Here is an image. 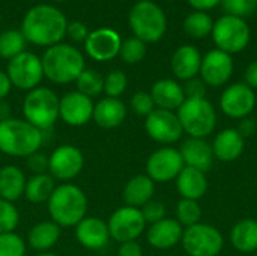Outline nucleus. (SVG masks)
<instances>
[{"label":"nucleus","instance_id":"obj_1","mask_svg":"<svg viewBox=\"0 0 257 256\" xmlns=\"http://www.w3.org/2000/svg\"><path fill=\"white\" fill-rule=\"evenodd\" d=\"M66 18L54 6H33L24 17L21 33L26 41L39 47H53L66 35Z\"/></svg>","mask_w":257,"mask_h":256},{"label":"nucleus","instance_id":"obj_2","mask_svg":"<svg viewBox=\"0 0 257 256\" xmlns=\"http://www.w3.org/2000/svg\"><path fill=\"white\" fill-rule=\"evenodd\" d=\"M48 214L60 228L77 226L87 213V198L75 184H60L48 199Z\"/></svg>","mask_w":257,"mask_h":256},{"label":"nucleus","instance_id":"obj_3","mask_svg":"<svg viewBox=\"0 0 257 256\" xmlns=\"http://www.w3.org/2000/svg\"><path fill=\"white\" fill-rule=\"evenodd\" d=\"M44 133L24 119L0 122V152L9 157H29L39 151Z\"/></svg>","mask_w":257,"mask_h":256},{"label":"nucleus","instance_id":"obj_4","mask_svg":"<svg viewBox=\"0 0 257 256\" xmlns=\"http://www.w3.org/2000/svg\"><path fill=\"white\" fill-rule=\"evenodd\" d=\"M44 75L57 84H68L78 78V75L86 69L83 54L72 45L56 44L48 47L42 59Z\"/></svg>","mask_w":257,"mask_h":256},{"label":"nucleus","instance_id":"obj_5","mask_svg":"<svg viewBox=\"0 0 257 256\" xmlns=\"http://www.w3.org/2000/svg\"><path fill=\"white\" fill-rule=\"evenodd\" d=\"M130 27L143 42L160 41L167 29L164 11L151 0L137 2L130 11Z\"/></svg>","mask_w":257,"mask_h":256},{"label":"nucleus","instance_id":"obj_6","mask_svg":"<svg viewBox=\"0 0 257 256\" xmlns=\"http://www.w3.org/2000/svg\"><path fill=\"white\" fill-rule=\"evenodd\" d=\"M24 121L41 130H50L59 119V97L48 88H35L29 91L23 103Z\"/></svg>","mask_w":257,"mask_h":256},{"label":"nucleus","instance_id":"obj_7","mask_svg":"<svg viewBox=\"0 0 257 256\" xmlns=\"http://www.w3.org/2000/svg\"><path fill=\"white\" fill-rule=\"evenodd\" d=\"M176 115L184 133L194 139H206L217 125V112L206 98H185Z\"/></svg>","mask_w":257,"mask_h":256},{"label":"nucleus","instance_id":"obj_8","mask_svg":"<svg viewBox=\"0 0 257 256\" xmlns=\"http://www.w3.org/2000/svg\"><path fill=\"white\" fill-rule=\"evenodd\" d=\"M212 38L218 50L227 54L239 53L250 42V26L244 18L223 15L214 23Z\"/></svg>","mask_w":257,"mask_h":256},{"label":"nucleus","instance_id":"obj_9","mask_svg":"<svg viewBox=\"0 0 257 256\" xmlns=\"http://www.w3.org/2000/svg\"><path fill=\"white\" fill-rule=\"evenodd\" d=\"M181 243L190 256H217L224 247L223 234L215 226L202 222L185 228Z\"/></svg>","mask_w":257,"mask_h":256},{"label":"nucleus","instance_id":"obj_10","mask_svg":"<svg viewBox=\"0 0 257 256\" xmlns=\"http://www.w3.org/2000/svg\"><path fill=\"white\" fill-rule=\"evenodd\" d=\"M6 74L12 86L21 91H32L38 88L44 77L42 62L36 54L30 51H23L21 54L9 60Z\"/></svg>","mask_w":257,"mask_h":256},{"label":"nucleus","instance_id":"obj_11","mask_svg":"<svg viewBox=\"0 0 257 256\" xmlns=\"http://www.w3.org/2000/svg\"><path fill=\"white\" fill-rule=\"evenodd\" d=\"M146 225L142 210L128 205L117 208L107 222L110 238L117 243L136 241L146 229Z\"/></svg>","mask_w":257,"mask_h":256},{"label":"nucleus","instance_id":"obj_12","mask_svg":"<svg viewBox=\"0 0 257 256\" xmlns=\"http://www.w3.org/2000/svg\"><path fill=\"white\" fill-rule=\"evenodd\" d=\"M185 167L179 149L164 146L152 152L146 161V175L154 183H169L178 178Z\"/></svg>","mask_w":257,"mask_h":256},{"label":"nucleus","instance_id":"obj_13","mask_svg":"<svg viewBox=\"0 0 257 256\" xmlns=\"http://www.w3.org/2000/svg\"><path fill=\"white\" fill-rule=\"evenodd\" d=\"M145 130L152 140L163 145H172L184 134L178 115L163 109H155L149 116H146Z\"/></svg>","mask_w":257,"mask_h":256},{"label":"nucleus","instance_id":"obj_14","mask_svg":"<svg viewBox=\"0 0 257 256\" xmlns=\"http://www.w3.org/2000/svg\"><path fill=\"white\" fill-rule=\"evenodd\" d=\"M84 167L83 152L72 145L57 146L48 158V172L54 180L71 181Z\"/></svg>","mask_w":257,"mask_h":256},{"label":"nucleus","instance_id":"obj_15","mask_svg":"<svg viewBox=\"0 0 257 256\" xmlns=\"http://www.w3.org/2000/svg\"><path fill=\"white\" fill-rule=\"evenodd\" d=\"M256 107V94L245 83H235L226 88L220 98V109L232 119H244Z\"/></svg>","mask_w":257,"mask_h":256},{"label":"nucleus","instance_id":"obj_16","mask_svg":"<svg viewBox=\"0 0 257 256\" xmlns=\"http://www.w3.org/2000/svg\"><path fill=\"white\" fill-rule=\"evenodd\" d=\"M200 78L206 86L218 88L226 84L233 74V59L230 54L215 48L202 57Z\"/></svg>","mask_w":257,"mask_h":256},{"label":"nucleus","instance_id":"obj_17","mask_svg":"<svg viewBox=\"0 0 257 256\" xmlns=\"http://www.w3.org/2000/svg\"><path fill=\"white\" fill-rule=\"evenodd\" d=\"M93 107L92 98L78 91L68 92L59 100V118L71 127H81L93 118Z\"/></svg>","mask_w":257,"mask_h":256},{"label":"nucleus","instance_id":"obj_18","mask_svg":"<svg viewBox=\"0 0 257 256\" xmlns=\"http://www.w3.org/2000/svg\"><path fill=\"white\" fill-rule=\"evenodd\" d=\"M120 36L116 30L101 27L90 32L84 41L86 53L96 62H107L114 59L120 51Z\"/></svg>","mask_w":257,"mask_h":256},{"label":"nucleus","instance_id":"obj_19","mask_svg":"<svg viewBox=\"0 0 257 256\" xmlns=\"http://www.w3.org/2000/svg\"><path fill=\"white\" fill-rule=\"evenodd\" d=\"M75 238L86 249H102L110 240L107 222L99 217H84L75 226Z\"/></svg>","mask_w":257,"mask_h":256},{"label":"nucleus","instance_id":"obj_20","mask_svg":"<svg viewBox=\"0 0 257 256\" xmlns=\"http://www.w3.org/2000/svg\"><path fill=\"white\" fill-rule=\"evenodd\" d=\"M184 235V226L176 219H163L149 226L146 238L148 243L160 250L172 249L181 243Z\"/></svg>","mask_w":257,"mask_h":256},{"label":"nucleus","instance_id":"obj_21","mask_svg":"<svg viewBox=\"0 0 257 256\" xmlns=\"http://www.w3.org/2000/svg\"><path fill=\"white\" fill-rule=\"evenodd\" d=\"M179 152L182 155L185 166L202 170L205 174L212 167L215 160L212 146L205 139H194V137L187 139L181 145Z\"/></svg>","mask_w":257,"mask_h":256},{"label":"nucleus","instance_id":"obj_22","mask_svg":"<svg viewBox=\"0 0 257 256\" xmlns=\"http://www.w3.org/2000/svg\"><path fill=\"white\" fill-rule=\"evenodd\" d=\"M211 146L217 160L223 163H232L242 155L245 148V139L236 128H226L215 136Z\"/></svg>","mask_w":257,"mask_h":256},{"label":"nucleus","instance_id":"obj_23","mask_svg":"<svg viewBox=\"0 0 257 256\" xmlns=\"http://www.w3.org/2000/svg\"><path fill=\"white\" fill-rule=\"evenodd\" d=\"M151 97L158 109L170 110V112L178 110L185 101L184 88L178 81L170 78H163L155 81L151 89Z\"/></svg>","mask_w":257,"mask_h":256},{"label":"nucleus","instance_id":"obj_24","mask_svg":"<svg viewBox=\"0 0 257 256\" xmlns=\"http://www.w3.org/2000/svg\"><path fill=\"white\" fill-rule=\"evenodd\" d=\"M126 118V106L119 98H101L93 107V121L101 128H117Z\"/></svg>","mask_w":257,"mask_h":256},{"label":"nucleus","instance_id":"obj_25","mask_svg":"<svg viewBox=\"0 0 257 256\" xmlns=\"http://www.w3.org/2000/svg\"><path fill=\"white\" fill-rule=\"evenodd\" d=\"M202 54L193 45L179 47L172 57V71L179 80H191L200 72Z\"/></svg>","mask_w":257,"mask_h":256},{"label":"nucleus","instance_id":"obj_26","mask_svg":"<svg viewBox=\"0 0 257 256\" xmlns=\"http://www.w3.org/2000/svg\"><path fill=\"white\" fill-rule=\"evenodd\" d=\"M176 189L182 199L200 201L208 192L206 174L185 166L176 178Z\"/></svg>","mask_w":257,"mask_h":256},{"label":"nucleus","instance_id":"obj_27","mask_svg":"<svg viewBox=\"0 0 257 256\" xmlns=\"http://www.w3.org/2000/svg\"><path fill=\"white\" fill-rule=\"evenodd\" d=\"M155 193V183L148 175L133 177L123 187V201L128 207L142 208L152 201Z\"/></svg>","mask_w":257,"mask_h":256},{"label":"nucleus","instance_id":"obj_28","mask_svg":"<svg viewBox=\"0 0 257 256\" xmlns=\"http://www.w3.org/2000/svg\"><path fill=\"white\" fill-rule=\"evenodd\" d=\"M26 183L27 178L18 166H3L0 169V198L14 204L24 195Z\"/></svg>","mask_w":257,"mask_h":256},{"label":"nucleus","instance_id":"obj_29","mask_svg":"<svg viewBox=\"0 0 257 256\" xmlns=\"http://www.w3.org/2000/svg\"><path fill=\"white\" fill-rule=\"evenodd\" d=\"M60 235H62V228L53 220H47V222H41L35 225L29 231L27 243L32 249L42 253L51 249L59 241Z\"/></svg>","mask_w":257,"mask_h":256},{"label":"nucleus","instance_id":"obj_30","mask_svg":"<svg viewBox=\"0 0 257 256\" xmlns=\"http://www.w3.org/2000/svg\"><path fill=\"white\" fill-rule=\"evenodd\" d=\"M230 243L236 250L242 253H250L257 250V220H239L230 231Z\"/></svg>","mask_w":257,"mask_h":256},{"label":"nucleus","instance_id":"obj_31","mask_svg":"<svg viewBox=\"0 0 257 256\" xmlns=\"http://www.w3.org/2000/svg\"><path fill=\"white\" fill-rule=\"evenodd\" d=\"M54 189H56L54 178L48 174H39L27 180L24 196L32 204H42V202H48Z\"/></svg>","mask_w":257,"mask_h":256},{"label":"nucleus","instance_id":"obj_32","mask_svg":"<svg viewBox=\"0 0 257 256\" xmlns=\"http://www.w3.org/2000/svg\"><path fill=\"white\" fill-rule=\"evenodd\" d=\"M212 27H214L212 18L206 12H200V11L190 14L184 21L185 32L196 39L205 38L209 33H212Z\"/></svg>","mask_w":257,"mask_h":256},{"label":"nucleus","instance_id":"obj_33","mask_svg":"<svg viewBox=\"0 0 257 256\" xmlns=\"http://www.w3.org/2000/svg\"><path fill=\"white\" fill-rule=\"evenodd\" d=\"M26 47V39L18 30H5L0 33V56L3 59H14L21 54Z\"/></svg>","mask_w":257,"mask_h":256},{"label":"nucleus","instance_id":"obj_34","mask_svg":"<svg viewBox=\"0 0 257 256\" xmlns=\"http://www.w3.org/2000/svg\"><path fill=\"white\" fill-rule=\"evenodd\" d=\"M77 91L92 98L104 92V77L95 69H84L75 80Z\"/></svg>","mask_w":257,"mask_h":256},{"label":"nucleus","instance_id":"obj_35","mask_svg":"<svg viewBox=\"0 0 257 256\" xmlns=\"http://www.w3.org/2000/svg\"><path fill=\"white\" fill-rule=\"evenodd\" d=\"M202 217V208L199 205V201H191V199H181L176 207V220L185 226L190 228L193 225L200 223Z\"/></svg>","mask_w":257,"mask_h":256},{"label":"nucleus","instance_id":"obj_36","mask_svg":"<svg viewBox=\"0 0 257 256\" xmlns=\"http://www.w3.org/2000/svg\"><path fill=\"white\" fill-rule=\"evenodd\" d=\"M120 59L126 63H139L146 56V42L139 38H128L120 45Z\"/></svg>","mask_w":257,"mask_h":256},{"label":"nucleus","instance_id":"obj_37","mask_svg":"<svg viewBox=\"0 0 257 256\" xmlns=\"http://www.w3.org/2000/svg\"><path fill=\"white\" fill-rule=\"evenodd\" d=\"M0 256H26V243L15 232L0 234Z\"/></svg>","mask_w":257,"mask_h":256},{"label":"nucleus","instance_id":"obj_38","mask_svg":"<svg viewBox=\"0 0 257 256\" xmlns=\"http://www.w3.org/2000/svg\"><path fill=\"white\" fill-rule=\"evenodd\" d=\"M20 214L12 202L0 198V234L14 232L18 226Z\"/></svg>","mask_w":257,"mask_h":256},{"label":"nucleus","instance_id":"obj_39","mask_svg":"<svg viewBox=\"0 0 257 256\" xmlns=\"http://www.w3.org/2000/svg\"><path fill=\"white\" fill-rule=\"evenodd\" d=\"M128 86V78L125 72L116 69L108 72L107 77H104V92L110 98H119Z\"/></svg>","mask_w":257,"mask_h":256},{"label":"nucleus","instance_id":"obj_40","mask_svg":"<svg viewBox=\"0 0 257 256\" xmlns=\"http://www.w3.org/2000/svg\"><path fill=\"white\" fill-rule=\"evenodd\" d=\"M221 3L227 15L239 18L253 14L257 8V0H223Z\"/></svg>","mask_w":257,"mask_h":256},{"label":"nucleus","instance_id":"obj_41","mask_svg":"<svg viewBox=\"0 0 257 256\" xmlns=\"http://www.w3.org/2000/svg\"><path fill=\"white\" fill-rule=\"evenodd\" d=\"M131 109L136 115L139 116H149L154 110H155V103L151 97V94L148 92H136L131 97Z\"/></svg>","mask_w":257,"mask_h":256},{"label":"nucleus","instance_id":"obj_42","mask_svg":"<svg viewBox=\"0 0 257 256\" xmlns=\"http://www.w3.org/2000/svg\"><path fill=\"white\" fill-rule=\"evenodd\" d=\"M142 214L146 220V223H157L163 219H166V205L160 201H149L146 205H143L142 208Z\"/></svg>","mask_w":257,"mask_h":256},{"label":"nucleus","instance_id":"obj_43","mask_svg":"<svg viewBox=\"0 0 257 256\" xmlns=\"http://www.w3.org/2000/svg\"><path fill=\"white\" fill-rule=\"evenodd\" d=\"M184 94H185V98H190V100H202L206 97V84L202 78H191V80H187L185 81V86H184Z\"/></svg>","mask_w":257,"mask_h":256},{"label":"nucleus","instance_id":"obj_44","mask_svg":"<svg viewBox=\"0 0 257 256\" xmlns=\"http://www.w3.org/2000/svg\"><path fill=\"white\" fill-rule=\"evenodd\" d=\"M48 155L38 151L27 157V167L33 172V175L48 174Z\"/></svg>","mask_w":257,"mask_h":256},{"label":"nucleus","instance_id":"obj_45","mask_svg":"<svg viewBox=\"0 0 257 256\" xmlns=\"http://www.w3.org/2000/svg\"><path fill=\"white\" fill-rule=\"evenodd\" d=\"M66 35L72 39V41H86L89 32L87 27L80 23V21H72L66 26Z\"/></svg>","mask_w":257,"mask_h":256},{"label":"nucleus","instance_id":"obj_46","mask_svg":"<svg viewBox=\"0 0 257 256\" xmlns=\"http://www.w3.org/2000/svg\"><path fill=\"white\" fill-rule=\"evenodd\" d=\"M239 133H241V136L245 139V137H251V136H254L257 131V121L254 118H250V116H247V118H244V119H241V122H239V125H238V128H236Z\"/></svg>","mask_w":257,"mask_h":256},{"label":"nucleus","instance_id":"obj_47","mask_svg":"<svg viewBox=\"0 0 257 256\" xmlns=\"http://www.w3.org/2000/svg\"><path fill=\"white\" fill-rule=\"evenodd\" d=\"M117 256H143V250L137 241H126L120 243L117 249Z\"/></svg>","mask_w":257,"mask_h":256},{"label":"nucleus","instance_id":"obj_48","mask_svg":"<svg viewBox=\"0 0 257 256\" xmlns=\"http://www.w3.org/2000/svg\"><path fill=\"white\" fill-rule=\"evenodd\" d=\"M223 0H188V3L196 9V11H200V12H206L215 6H218Z\"/></svg>","mask_w":257,"mask_h":256},{"label":"nucleus","instance_id":"obj_49","mask_svg":"<svg viewBox=\"0 0 257 256\" xmlns=\"http://www.w3.org/2000/svg\"><path fill=\"white\" fill-rule=\"evenodd\" d=\"M245 84L251 89H257V60L251 62L245 69Z\"/></svg>","mask_w":257,"mask_h":256},{"label":"nucleus","instance_id":"obj_50","mask_svg":"<svg viewBox=\"0 0 257 256\" xmlns=\"http://www.w3.org/2000/svg\"><path fill=\"white\" fill-rule=\"evenodd\" d=\"M11 88H12V84H11L8 74L0 71V100H5L8 97V94L11 92Z\"/></svg>","mask_w":257,"mask_h":256},{"label":"nucleus","instance_id":"obj_51","mask_svg":"<svg viewBox=\"0 0 257 256\" xmlns=\"http://www.w3.org/2000/svg\"><path fill=\"white\" fill-rule=\"evenodd\" d=\"M11 118V106L5 100H0V122L8 121Z\"/></svg>","mask_w":257,"mask_h":256},{"label":"nucleus","instance_id":"obj_52","mask_svg":"<svg viewBox=\"0 0 257 256\" xmlns=\"http://www.w3.org/2000/svg\"><path fill=\"white\" fill-rule=\"evenodd\" d=\"M36 256H57V255H54V253H50V252H42V253H39V255H36Z\"/></svg>","mask_w":257,"mask_h":256},{"label":"nucleus","instance_id":"obj_53","mask_svg":"<svg viewBox=\"0 0 257 256\" xmlns=\"http://www.w3.org/2000/svg\"><path fill=\"white\" fill-rule=\"evenodd\" d=\"M56 2H65V0H56Z\"/></svg>","mask_w":257,"mask_h":256}]
</instances>
